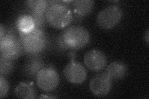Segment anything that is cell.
Segmentation results:
<instances>
[{
    "label": "cell",
    "mask_w": 149,
    "mask_h": 99,
    "mask_svg": "<svg viewBox=\"0 0 149 99\" xmlns=\"http://www.w3.org/2000/svg\"><path fill=\"white\" fill-rule=\"evenodd\" d=\"M62 3L63 1H49L50 5L45 13L46 22L54 29H63L73 21L70 8Z\"/></svg>",
    "instance_id": "cell-1"
},
{
    "label": "cell",
    "mask_w": 149,
    "mask_h": 99,
    "mask_svg": "<svg viewBox=\"0 0 149 99\" xmlns=\"http://www.w3.org/2000/svg\"><path fill=\"white\" fill-rule=\"evenodd\" d=\"M23 49L27 53L37 55L43 51L47 45V39L41 29L35 27L29 32H19Z\"/></svg>",
    "instance_id": "cell-2"
},
{
    "label": "cell",
    "mask_w": 149,
    "mask_h": 99,
    "mask_svg": "<svg viewBox=\"0 0 149 99\" xmlns=\"http://www.w3.org/2000/svg\"><path fill=\"white\" fill-rule=\"evenodd\" d=\"M60 35L69 49H81L86 46L90 40L89 32L84 27L78 26L67 28Z\"/></svg>",
    "instance_id": "cell-3"
},
{
    "label": "cell",
    "mask_w": 149,
    "mask_h": 99,
    "mask_svg": "<svg viewBox=\"0 0 149 99\" xmlns=\"http://www.w3.org/2000/svg\"><path fill=\"white\" fill-rule=\"evenodd\" d=\"M22 48L21 42L16 38L11 30H9L6 34H4L3 38L0 39L1 57L14 61L21 55Z\"/></svg>",
    "instance_id": "cell-4"
},
{
    "label": "cell",
    "mask_w": 149,
    "mask_h": 99,
    "mask_svg": "<svg viewBox=\"0 0 149 99\" xmlns=\"http://www.w3.org/2000/svg\"><path fill=\"white\" fill-rule=\"evenodd\" d=\"M123 16L121 9L117 6H110L102 9L97 16V23L104 29L114 27L120 21Z\"/></svg>",
    "instance_id": "cell-5"
},
{
    "label": "cell",
    "mask_w": 149,
    "mask_h": 99,
    "mask_svg": "<svg viewBox=\"0 0 149 99\" xmlns=\"http://www.w3.org/2000/svg\"><path fill=\"white\" fill-rule=\"evenodd\" d=\"M36 82L42 91L50 92L54 90L59 83V76L57 71L52 66H45L37 73Z\"/></svg>",
    "instance_id": "cell-6"
},
{
    "label": "cell",
    "mask_w": 149,
    "mask_h": 99,
    "mask_svg": "<svg viewBox=\"0 0 149 99\" xmlns=\"http://www.w3.org/2000/svg\"><path fill=\"white\" fill-rule=\"evenodd\" d=\"M63 75L68 82L74 84H80L86 80L87 72L80 63L72 60L71 62L65 67Z\"/></svg>",
    "instance_id": "cell-7"
},
{
    "label": "cell",
    "mask_w": 149,
    "mask_h": 99,
    "mask_svg": "<svg viewBox=\"0 0 149 99\" xmlns=\"http://www.w3.org/2000/svg\"><path fill=\"white\" fill-rule=\"evenodd\" d=\"M84 63L88 69L93 71H100L106 66V56L99 50H90L84 56Z\"/></svg>",
    "instance_id": "cell-8"
},
{
    "label": "cell",
    "mask_w": 149,
    "mask_h": 99,
    "mask_svg": "<svg viewBox=\"0 0 149 99\" xmlns=\"http://www.w3.org/2000/svg\"><path fill=\"white\" fill-rule=\"evenodd\" d=\"M112 87V80L104 72L93 78L90 83L91 92L97 97H104L109 93Z\"/></svg>",
    "instance_id": "cell-9"
},
{
    "label": "cell",
    "mask_w": 149,
    "mask_h": 99,
    "mask_svg": "<svg viewBox=\"0 0 149 99\" xmlns=\"http://www.w3.org/2000/svg\"><path fill=\"white\" fill-rule=\"evenodd\" d=\"M45 66V64L44 61L37 55H34L24 64L23 71L26 76L32 78H36L37 73Z\"/></svg>",
    "instance_id": "cell-10"
},
{
    "label": "cell",
    "mask_w": 149,
    "mask_h": 99,
    "mask_svg": "<svg viewBox=\"0 0 149 99\" xmlns=\"http://www.w3.org/2000/svg\"><path fill=\"white\" fill-rule=\"evenodd\" d=\"M127 68L124 63L121 61H114L107 67L105 73L113 81L124 78L127 73Z\"/></svg>",
    "instance_id": "cell-11"
},
{
    "label": "cell",
    "mask_w": 149,
    "mask_h": 99,
    "mask_svg": "<svg viewBox=\"0 0 149 99\" xmlns=\"http://www.w3.org/2000/svg\"><path fill=\"white\" fill-rule=\"evenodd\" d=\"M72 3L74 13L80 17L90 14L95 6V1L92 0H75Z\"/></svg>",
    "instance_id": "cell-12"
},
{
    "label": "cell",
    "mask_w": 149,
    "mask_h": 99,
    "mask_svg": "<svg viewBox=\"0 0 149 99\" xmlns=\"http://www.w3.org/2000/svg\"><path fill=\"white\" fill-rule=\"evenodd\" d=\"M15 95L17 97L24 99H34L36 98L37 92L32 85L29 83L22 82L15 89Z\"/></svg>",
    "instance_id": "cell-13"
},
{
    "label": "cell",
    "mask_w": 149,
    "mask_h": 99,
    "mask_svg": "<svg viewBox=\"0 0 149 99\" xmlns=\"http://www.w3.org/2000/svg\"><path fill=\"white\" fill-rule=\"evenodd\" d=\"M17 27L19 32L27 33L36 27L33 19L30 15H22L17 19Z\"/></svg>",
    "instance_id": "cell-14"
},
{
    "label": "cell",
    "mask_w": 149,
    "mask_h": 99,
    "mask_svg": "<svg viewBox=\"0 0 149 99\" xmlns=\"http://www.w3.org/2000/svg\"><path fill=\"white\" fill-rule=\"evenodd\" d=\"M26 6L31 10V12L44 15L49 4L46 0H29L26 2Z\"/></svg>",
    "instance_id": "cell-15"
},
{
    "label": "cell",
    "mask_w": 149,
    "mask_h": 99,
    "mask_svg": "<svg viewBox=\"0 0 149 99\" xmlns=\"http://www.w3.org/2000/svg\"><path fill=\"white\" fill-rule=\"evenodd\" d=\"M14 66L13 60L4 58L1 56L0 60V74L1 76H6L10 74Z\"/></svg>",
    "instance_id": "cell-16"
},
{
    "label": "cell",
    "mask_w": 149,
    "mask_h": 99,
    "mask_svg": "<svg viewBox=\"0 0 149 99\" xmlns=\"http://www.w3.org/2000/svg\"><path fill=\"white\" fill-rule=\"evenodd\" d=\"M30 16L33 19L36 27L41 29V28L44 27L46 21L44 15H38V14L31 12Z\"/></svg>",
    "instance_id": "cell-17"
},
{
    "label": "cell",
    "mask_w": 149,
    "mask_h": 99,
    "mask_svg": "<svg viewBox=\"0 0 149 99\" xmlns=\"http://www.w3.org/2000/svg\"><path fill=\"white\" fill-rule=\"evenodd\" d=\"M9 90V84L4 76H0V98L6 96Z\"/></svg>",
    "instance_id": "cell-18"
},
{
    "label": "cell",
    "mask_w": 149,
    "mask_h": 99,
    "mask_svg": "<svg viewBox=\"0 0 149 99\" xmlns=\"http://www.w3.org/2000/svg\"><path fill=\"white\" fill-rule=\"evenodd\" d=\"M0 31H1V33H0V39H1L4 35V34H5V31H4V28H3L2 24L0 25Z\"/></svg>",
    "instance_id": "cell-19"
},
{
    "label": "cell",
    "mask_w": 149,
    "mask_h": 99,
    "mask_svg": "<svg viewBox=\"0 0 149 99\" xmlns=\"http://www.w3.org/2000/svg\"><path fill=\"white\" fill-rule=\"evenodd\" d=\"M148 34H149V30H147V31L146 32V36L144 37V39H145V40H146L147 44H148V42H149V35H148Z\"/></svg>",
    "instance_id": "cell-20"
},
{
    "label": "cell",
    "mask_w": 149,
    "mask_h": 99,
    "mask_svg": "<svg viewBox=\"0 0 149 99\" xmlns=\"http://www.w3.org/2000/svg\"><path fill=\"white\" fill-rule=\"evenodd\" d=\"M54 98L56 97H50V96H41L39 97V98Z\"/></svg>",
    "instance_id": "cell-21"
}]
</instances>
